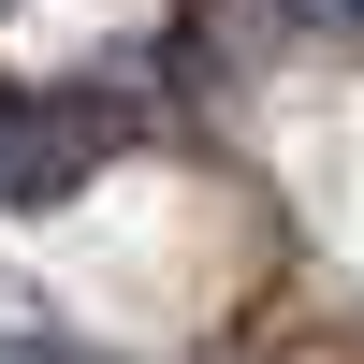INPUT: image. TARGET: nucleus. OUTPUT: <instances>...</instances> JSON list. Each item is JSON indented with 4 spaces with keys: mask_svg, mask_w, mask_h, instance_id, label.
<instances>
[{
    "mask_svg": "<svg viewBox=\"0 0 364 364\" xmlns=\"http://www.w3.org/2000/svg\"><path fill=\"white\" fill-rule=\"evenodd\" d=\"M132 146V102L102 87H0V204H58Z\"/></svg>",
    "mask_w": 364,
    "mask_h": 364,
    "instance_id": "obj_1",
    "label": "nucleus"
},
{
    "mask_svg": "<svg viewBox=\"0 0 364 364\" xmlns=\"http://www.w3.org/2000/svg\"><path fill=\"white\" fill-rule=\"evenodd\" d=\"M291 15H306V29H364V0H291Z\"/></svg>",
    "mask_w": 364,
    "mask_h": 364,
    "instance_id": "obj_2",
    "label": "nucleus"
}]
</instances>
